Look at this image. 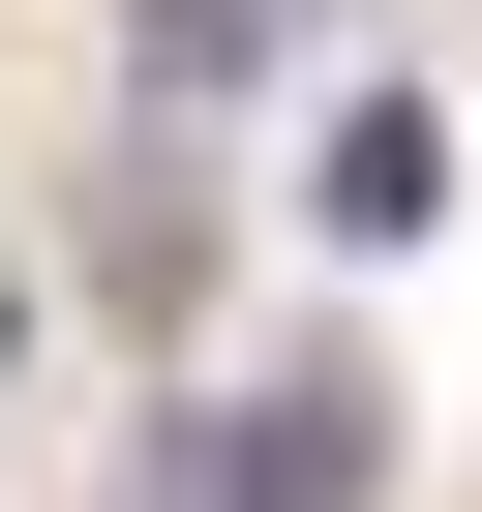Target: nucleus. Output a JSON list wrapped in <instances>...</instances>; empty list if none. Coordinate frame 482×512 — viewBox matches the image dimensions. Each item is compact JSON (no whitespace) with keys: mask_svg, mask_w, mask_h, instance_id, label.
I'll return each instance as SVG.
<instances>
[{"mask_svg":"<svg viewBox=\"0 0 482 512\" xmlns=\"http://www.w3.org/2000/svg\"><path fill=\"white\" fill-rule=\"evenodd\" d=\"M392 452H362V392H211L181 422V512H362Z\"/></svg>","mask_w":482,"mask_h":512,"instance_id":"1","label":"nucleus"},{"mask_svg":"<svg viewBox=\"0 0 482 512\" xmlns=\"http://www.w3.org/2000/svg\"><path fill=\"white\" fill-rule=\"evenodd\" d=\"M302 211H332V241H422V211H452V121H422V91H332V121H302Z\"/></svg>","mask_w":482,"mask_h":512,"instance_id":"2","label":"nucleus"},{"mask_svg":"<svg viewBox=\"0 0 482 512\" xmlns=\"http://www.w3.org/2000/svg\"><path fill=\"white\" fill-rule=\"evenodd\" d=\"M121 31H151V91H241V61H272V0H121Z\"/></svg>","mask_w":482,"mask_h":512,"instance_id":"3","label":"nucleus"}]
</instances>
